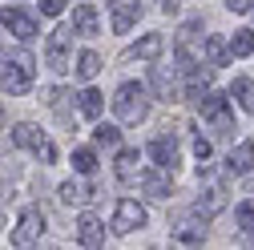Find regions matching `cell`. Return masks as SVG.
Returning <instances> with one entry per match:
<instances>
[{
    "label": "cell",
    "mask_w": 254,
    "mask_h": 250,
    "mask_svg": "<svg viewBox=\"0 0 254 250\" xmlns=\"http://www.w3.org/2000/svg\"><path fill=\"white\" fill-rule=\"evenodd\" d=\"M77 242H81L85 250H101V246H105V226H101V218L81 214V218H77Z\"/></svg>",
    "instance_id": "11"
},
{
    "label": "cell",
    "mask_w": 254,
    "mask_h": 250,
    "mask_svg": "<svg viewBox=\"0 0 254 250\" xmlns=\"http://www.w3.org/2000/svg\"><path fill=\"white\" fill-rule=\"evenodd\" d=\"M33 73H37V61L24 49H0V93H8V97L28 93L33 89Z\"/></svg>",
    "instance_id": "1"
},
{
    "label": "cell",
    "mask_w": 254,
    "mask_h": 250,
    "mask_svg": "<svg viewBox=\"0 0 254 250\" xmlns=\"http://www.w3.org/2000/svg\"><path fill=\"white\" fill-rule=\"evenodd\" d=\"M93 137H97V145H117L121 141V129H117V125H97Z\"/></svg>",
    "instance_id": "28"
},
{
    "label": "cell",
    "mask_w": 254,
    "mask_h": 250,
    "mask_svg": "<svg viewBox=\"0 0 254 250\" xmlns=\"http://www.w3.org/2000/svg\"><path fill=\"white\" fill-rule=\"evenodd\" d=\"M73 69H77V77H81V81H93V77L101 73V57L93 53V49H85V53L77 57V65H73Z\"/></svg>",
    "instance_id": "25"
},
{
    "label": "cell",
    "mask_w": 254,
    "mask_h": 250,
    "mask_svg": "<svg viewBox=\"0 0 254 250\" xmlns=\"http://www.w3.org/2000/svg\"><path fill=\"white\" fill-rule=\"evenodd\" d=\"M41 234H45V214H41L37 206H28V210L20 214L16 230H12V250H33V246L41 242Z\"/></svg>",
    "instance_id": "7"
},
{
    "label": "cell",
    "mask_w": 254,
    "mask_h": 250,
    "mask_svg": "<svg viewBox=\"0 0 254 250\" xmlns=\"http://www.w3.org/2000/svg\"><path fill=\"white\" fill-rule=\"evenodd\" d=\"M145 226V206H137L133 198H121L113 210V234H133Z\"/></svg>",
    "instance_id": "8"
},
{
    "label": "cell",
    "mask_w": 254,
    "mask_h": 250,
    "mask_svg": "<svg viewBox=\"0 0 254 250\" xmlns=\"http://www.w3.org/2000/svg\"><path fill=\"white\" fill-rule=\"evenodd\" d=\"M77 105H81V117L97 121V117H101V109H105V97H101L97 89H81V93H77Z\"/></svg>",
    "instance_id": "22"
},
{
    "label": "cell",
    "mask_w": 254,
    "mask_h": 250,
    "mask_svg": "<svg viewBox=\"0 0 254 250\" xmlns=\"http://www.w3.org/2000/svg\"><path fill=\"white\" fill-rule=\"evenodd\" d=\"M0 24H4L16 41H33L37 37V20L28 12H20V8H0Z\"/></svg>",
    "instance_id": "10"
},
{
    "label": "cell",
    "mask_w": 254,
    "mask_h": 250,
    "mask_svg": "<svg viewBox=\"0 0 254 250\" xmlns=\"http://www.w3.org/2000/svg\"><path fill=\"white\" fill-rule=\"evenodd\" d=\"M178 4H182V0H162V8H166V12H178Z\"/></svg>",
    "instance_id": "32"
},
{
    "label": "cell",
    "mask_w": 254,
    "mask_h": 250,
    "mask_svg": "<svg viewBox=\"0 0 254 250\" xmlns=\"http://www.w3.org/2000/svg\"><path fill=\"white\" fill-rule=\"evenodd\" d=\"M93 198H97V190H93L89 182H81V178H73V182L61 186V202H65V206H85Z\"/></svg>",
    "instance_id": "16"
},
{
    "label": "cell",
    "mask_w": 254,
    "mask_h": 250,
    "mask_svg": "<svg viewBox=\"0 0 254 250\" xmlns=\"http://www.w3.org/2000/svg\"><path fill=\"white\" fill-rule=\"evenodd\" d=\"M230 97H238V105H242L246 113H254V81H250V77H234Z\"/></svg>",
    "instance_id": "24"
},
{
    "label": "cell",
    "mask_w": 254,
    "mask_h": 250,
    "mask_svg": "<svg viewBox=\"0 0 254 250\" xmlns=\"http://www.w3.org/2000/svg\"><path fill=\"white\" fill-rule=\"evenodd\" d=\"M109 12H113V33H129L141 16V4L137 0H109Z\"/></svg>",
    "instance_id": "13"
},
{
    "label": "cell",
    "mask_w": 254,
    "mask_h": 250,
    "mask_svg": "<svg viewBox=\"0 0 254 250\" xmlns=\"http://www.w3.org/2000/svg\"><path fill=\"white\" fill-rule=\"evenodd\" d=\"M0 125H4V105H0Z\"/></svg>",
    "instance_id": "33"
},
{
    "label": "cell",
    "mask_w": 254,
    "mask_h": 250,
    "mask_svg": "<svg viewBox=\"0 0 254 250\" xmlns=\"http://www.w3.org/2000/svg\"><path fill=\"white\" fill-rule=\"evenodd\" d=\"M137 182H141V190H145L149 198H157V202H166V198L174 194V182H170V174H166V170H149V174H137Z\"/></svg>",
    "instance_id": "14"
},
{
    "label": "cell",
    "mask_w": 254,
    "mask_h": 250,
    "mask_svg": "<svg viewBox=\"0 0 254 250\" xmlns=\"http://www.w3.org/2000/svg\"><path fill=\"white\" fill-rule=\"evenodd\" d=\"M162 49H166V37L162 33H145L133 49H129V57H141V61H157L162 57Z\"/></svg>",
    "instance_id": "18"
},
{
    "label": "cell",
    "mask_w": 254,
    "mask_h": 250,
    "mask_svg": "<svg viewBox=\"0 0 254 250\" xmlns=\"http://www.w3.org/2000/svg\"><path fill=\"white\" fill-rule=\"evenodd\" d=\"M117 182H137V149H121L117 153Z\"/></svg>",
    "instance_id": "23"
},
{
    "label": "cell",
    "mask_w": 254,
    "mask_h": 250,
    "mask_svg": "<svg viewBox=\"0 0 254 250\" xmlns=\"http://www.w3.org/2000/svg\"><path fill=\"white\" fill-rule=\"evenodd\" d=\"M230 12H254V0H226Z\"/></svg>",
    "instance_id": "31"
},
{
    "label": "cell",
    "mask_w": 254,
    "mask_h": 250,
    "mask_svg": "<svg viewBox=\"0 0 254 250\" xmlns=\"http://www.w3.org/2000/svg\"><path fill=\"white\" fill-rule=\"evenodd\" d=\"M234 218H238V238H242V246L254 250V202H242V206L234 210Z\"/></svg>",
    "instance_id": "20"
},
{
    "label": "cell",
    "mask_w": 254,
    "mask_h": 250,
    "mask_svg": "<svg viewBox=\"0 0 254 250\" xmlns=\"http://www.w3.org/2000/svg\"><path fill=\"white\" fill-rule=\"evenodd\" d=\"M41 12L45 16H61L65 12V0H41Z\"/></svg>",
    "instance_id": "30"
},
{
    "label": "cell",
    "mask_w": 254,
    "mask_h": 250,
    "mask_svg": "<svg viewBox=\"0 0 254 250\" xmlns=\"http://www.w3.org/2000/svg\"><path fill=\"white\" fill-rule=\"evenodd\" d=\"M250 166H254V141H242L238 149H230V158H226V174L230 178L250 174Z\"/></svg>",
    "instance_id": "17"
},
{
    "label": "cell",
    "mask_w": 254,
    "mask_h": 250,
    "mask_svg": "<svg viewBox=\"0 0 254 250\" xmlns=\"http://www.w3.org/2000/svg\"><path fill=\"white\" fill-rule=\"evenodd\" d=\"M234 57H250L254 53V33H250V28H238V33H234V41L226 45Z\"/></svg>",
    "instance_id": "26"
},
{
    "label": "cell",
    "mask_w": 254,
    "mask_h": 250,
    "mask_svg": "<svg viewBox=\"0 0 254 250\" xmlns=\"http://www.w3.org/2000/svg\"><path fill=\"white\" fill-rule=\"evenodd\" d=\"M149 158L157 162V170L174 174V170H178V141L166 137V133H162V137H153V141H149Z\"/></svg>",
    "instance_id": "12"
},
{
    "label": "cell",
    "mask_w": 254,
    "mask_h": 250,
    "mask_svg": "<svg viewBox=\"0 0 254 250\" xmlns=\"http://www.w3.org/2000/svg\"><path fill=\"white\" fill-rule=\"evenodd\" d=\"M194 158L202 162V170L210 166V141H206V137H194Z\"/></svg>",
    "instance_id": "29"
},
{
    "label": "cell",
    "mask_w": 254,
    "mask_h": 250,
    "mask_svg": "<svg viewBox=\"0 0 254 250\" xmlns=\"http://www.w3.org/2000/svg\"><path fill=\"white\" fill-rule=\"evenodd\" d=\"M73 170L77 174H93L97 170V153L93 149H73Z\"/></svg>",
    "instance_id": "27"
},
{
    "label": "cell",
    "mask_w": 254,
    "mask_h": 250,
    "mask_svg": "<svg viewBox=\"0 0 254 250\" xmlns=\"http://www.w3.org/2000/svg\"><path fill=\"white\" fill-rule=\"evenodd\" d=\"M194 105H198V113L206 117V125H210V133H214V137H230V133H234V113H230L226 97H218V93L206 89Z\"/></svg>",
    "instance_id": "3"
},
{
    "label": "cell",
    "mask_w": 254,
    "mask_h": 250,
    "mask_svg": "<svg viewBox=\"0 0 254 250\" xmlns=\"http://www.w3.org/2000/svg\"><path fill=\"white\" fill-rule=\"evenodd\" d=\"M93 33H97V8L93 4L73 8V37H93Z\"/></svg>",
    "instance_id": "19"
},
{
    "label": "cell",
    "mask_w": 254,
    "mask_h": 250,
    "mask_svg": "<svg viewBox=\"0 0 254 250\" xmlns=\"http://www.w3.org/2000/svg\"><path fill=\"white\" fill-rule=\"evenodd\" d=\"M170 230H174V238H178L182 246H202V242H206V226H202V218H178Z\"/></svg>",
    "instance_id": "15"
},
{
    "label": "cell",
    "mask_w": 254,
    "mask_h": 250,
    "mask_svg": "<svg viewBox=\"0 0 254 250\" xmlns=\"http://www.w3.org/2000/svg\"><path fill=\"white\" fill-rule=\"evenodd\" d=\"M202 53H206V65H210V69H222V65L230 61V49H226L222 37H206V41H202Z\"/></svg>",
    "instance_id": "21"
},
{
    "label": "cell",
    "mask_w": 254,
    "mask_h": 250,
    "mask_svg": "<svg viewBox=\"0 0 254 250\" xmlns=\"http://www.w3.org/2000/svg\"><path fill=\"white\" fill-rule=\"evenodd\" d=\"M226 194H230L226 182H222L218 174H206L202 170V194H198V206H194L198 218H214L218 210H226Z\"/></svg>",
    "instance_id": "5"
},
{
    "label": "cell",
    "mask_w": 254,
    "mask_h": 250,
    "mask_svg": "<svg viewBox=\"0 0 254 250\" xmlns=\"http://www.w3.org/2000/svg\"><path fill=\"white\" fill-rule=\"evenodd\" d=\"M45 61H49L53 73H65L73 65V28H53V33H49Z\"/></svg>",
    "instance_id": "6"
},
{
    "label": "cell",
    "mask_w": 254,
    "mask_h": 250,
    "mask_svg": "<svg viewBox=\"0 0 254 250\" xmlns=\"http://www.w3.org/2000/svg\"><path fill=\"white\" fill-rule=\"evenodd\" d=\"M12 141L20 145V149H28L37 162H45V166H53L57 162V145L49 141V133L41 129V125H33V121H20L16 129H12Z\"/></svg>",
    "instance_id": "4"
},
{
    "label": "cell",
    "mask_w": 254,
    "mask_h": 250,
    "mask_svg": "<svg viewBox=\"0 0 254 250\" xmlns=\"http://www.w3.org/2000/svg\"><path fill=\"white\" fill-rule=\"evenodd\" d=\"M149 89L157 93V101H166V105L182 101V89H178V73H174V69H166V65H153V69H149Z\"/></svg>",
    "instance_id": "9"
},
{
    "label": "cell",
    "mask_w": 254,
    "mask_h": 250,
    "mask_svg": "<svg viewBox=\"0 0 254 250\" xmlns=\"http://www.w3.org/2000/svg\"><path fill=\"white\" fill-rule=\"evenodd\" d=\"M113 113L125 121V125H137L149 117V89L137 85V81H125L117 93H113Z\"/></svg>",
    "instance_id": "2"
}]
</instances>
